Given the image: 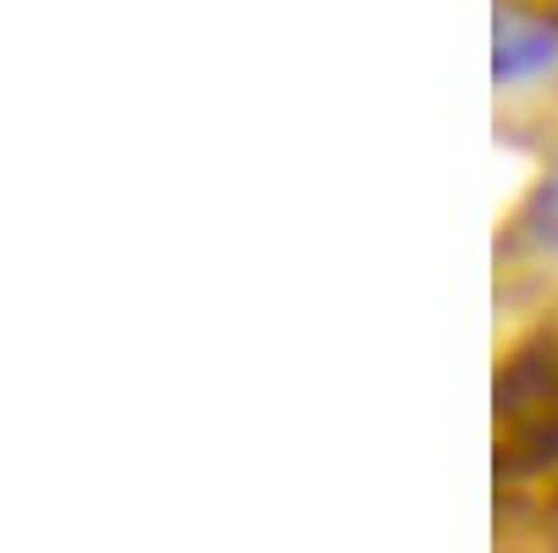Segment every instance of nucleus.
<instances>
[{"label": "nucleus", "instance_id": "f257e3e1", "mask_svg": "<svg viewBox=\"0 0 558 553\" xmlns=\"http://www.w3.org/2000/svg\"><path fill=\"white\" fill-rule=\"evenodd\" d=\"M547 57H553V45H547V39H536V34L508 39L502 51H497V73H520L525 62H547Z\"/></svg>", "mask_w": 558, "mask_h": 553}]
</instances>
